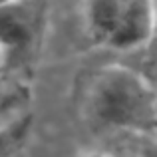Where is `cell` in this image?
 Returning a JSON list of instances; mask_svg holds the SVG:
<instances>
[{"label":"cell","mask_w":157,"mask_h":157,"mask_svg":"<svg viewBox=\"0 0 157 157\" xmlns=\"http://www.w3.org/2000/svg\"><path fill=\"white\" fill-rule=\"evenodd\" d=\"M88 111L98 123L123 131L157 129V88L141 72L109 64L92 78Z\"/></svg>","instance_id":"obj_1"},{"label":"cell","mask_w":157,"mask_h":157,"mask_svg":"<svg viewBox=\"0 0 157 157\" xmlns=\"http://www.w3.org/2000/svg\"><path fill=\"white\" fill-rule=\"evenodd\" d=\"M157 0H84L90 38L107 50L133 52L155 38Z\"/></svg>","instance_id":"obj_2"},{"label":"cell","mask_w":157,"mask_h":157,"mask_svg":"<svg viewBox=\"0 0 157 157\" xmlns=\"http://www.w3.org/2000/svg\"><path fill=\"white\" fill-rule=\"evenodd\" d=\"M44 22V0L0 6V54L24 52L34 44Z\"/></svg>","instance_id":"obj_3"},{"label":"cell","mask_w":157,"mask_h":157,"mask_svg":"<svg viewBox=\"0 0 157 157\" xmlns=\"http://www.w3.org/2000/svg\"><path fill=\"white\" fill-rule=\"evenodd\" d=\"M28 100L30 90L22 82H0V125L28 113L24 111Z\"/></svg>","instance_id":"obj_4"},{"label":"cell","mask_w":157,"mask_h":157,"mask_svg":"<svg viewBox=\"0 0 157 157\" xmlns=\"http://www.w3.org/2000/svg\"><path fill=\"white\" fill-rule=\"evenodd\" d=\"M30 125H32L30 113H24L0 125V157H14L22 149L24 141L30 133Z\"/></svg>","instance_id":"obj_5"},{"label":"cell","mask_w":157,"mask_h":157,"mask_svg":"<svg viewBox=\"0 0 157 157\" xmlns=\"http://www.w3.org/2000/svg\"><path fill=\"white\" fill-rule=\"evenodd\" d=\"M88 157H123V155H115V153H105V151H98V153H90Z\"/></svg>","instance_id":"obj_6"},{"label":"cell","mask_w":157,"mask_h":157,"mask_svg":"<svg viewBox=\"0 0 157 157\" xmlns=\"http://www.w3.org/2000/svg\"><path fill=\"white\" fill-rule=\"evenodd\" d=\"M16 2H26V0H0V6H6V4H16Z\"/></svg>","instance_id":"obj_7"},{"label":"cell","mask_w":157,"mask_h":157,"mask_svg":"<svg viewBox=\"0 0 157 157\" xmlns=\"http://www.w3.org/2000/svg\"><path fill=\"white\" fill-rule=\"evenodd\" d=\"M155 36H157V14H155Z\"/></svg>","instance_id":"obj_8"}]
</instances>
